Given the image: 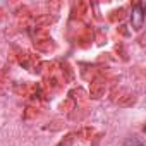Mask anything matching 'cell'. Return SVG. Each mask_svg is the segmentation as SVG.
<instances>
[{
    "mask_svg": "<svg viewBox=\"0 0 146 146\" xmlns=\"http://www.w3.org/2000/svg\"><path fill=\"white\" fill-rule=\"evenodd\" d=\"M124 146H144V144H143V141L137 139V137H129V139L124 143Z\"/></svg>",
    "mask_w": 146,
    "mask_h": 146,
    "instance_id": "cell-2",
    "label": "cell"
},
{
    "mask_svg": "<svg viewBox=\"0 0 146 146\" xmlns=\"http://www.w3.org/2000/svg\"><path fill=\"white\" fill-rule=\"evenodd\" d=\"M131 23H132V28L134 29H141L143 28V23H144V5H143V2H137L132 7Z\"/></svg>",
    "mask_w": 146,
    "mask_h": 146,
    "instance_id": "cell-1",
    "label": "cell"
}]
</instances>
